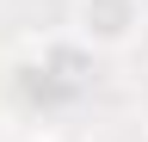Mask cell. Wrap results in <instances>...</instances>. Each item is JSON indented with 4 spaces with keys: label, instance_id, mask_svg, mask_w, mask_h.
<instances>
[{
    "label": "cell",
    "instance_id": "2",
    "mask_svg": "<svg viewBox=\"0 0 148 142\" xmlns=\"http://www.w3.org/2000/svg\"><path fill=\"white\" fill-rule=\"evenodd\" d=\"M18 142H56V136H18Z\"/></svg>",
    "mask_w": 148,
    "mask_h": 142
},
{
    "label": "cell",
    "instance_id": "1",
    "mask_svg": "<svg viewBox=\"0 0 148 142\" xmlns=\"http://www.w3.org/2000/svg\"><path fill=\"white\" fill-rule=\"evenodd\" d=\"M148 31V0H68V37L86 56H123Z\"/></svg>",
    "mask_w": 148,
    "mask_h": 142
}]
</instances>
